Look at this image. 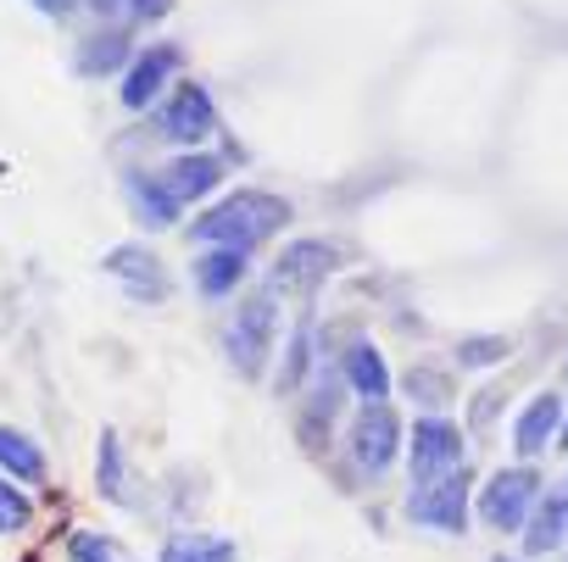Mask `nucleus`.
<instances>
[{
    "label": "nucleus",
    "mask_w": 568,
    "mask_h": 562,
    "mask_svg": "<svg viewBox=\"0 0 568 562\" xmlns=\"http://www.w3.org/2000/svg\"><path fill=\"white\" fill-rule=\"evenodd\" d=\"M284 223H291V206H284L278 195H267V190H240V195H229L223 206H212V212L195 217V239L229 245V251H251V245H262L267 234H278Z\"/></svg>",
    "instance_id": "obj_1"
},
{
    "label": "nucleus",
    "mask_w": 568,
    "mask_h": 562,
    "mask_svg": "<svg viewBox=\"0 0 568 562\" xmlns=\"http://www.w3.org/2000/svg\"><path fill=\"white\" fill-rule=\"evenodd\" d=\"M407 457H413V484H435V479L468 473L463 429H457V423H446V418H418Z\"/></svg>",
    "instance_id": "obj_2"
},
{
    "label": "nucleus",
    "mask_w": 568,
    "mask_h": 562,
    "mask_svg": "<svg viewBox=\"0 0 568 562\" xmlns=\"http://www.w3.org/2000/svg\"><path fill=\"white\" fill-rule=\"evenodd\" d=\"M535 501H540V473L535 468H501L479 495V518L490 529H518V523H529Z\"/></svg>",
    "instance_id": "obj_3"
},
{
    "label": "nucleus",
    "mask_w": 568,
    "mask_h": 562,
    "mask_svg": "<svg viewBox=\"0 0 568 562\" xmlns=\"http://www.w3.org/2000/svg\"><path fill=\"white\" fill-rule=\"evenodd\" d=\"M267 346H273V290L251 296L229 324V357L240 362V374H262Z\"/></svg>",
    "instance_id": "obj_4"
},
{
    "label": "nucleus",
    "mask_w": 568,
    "mask_h": 562,
    "mask_svg": "<svg viewBox=\"0 0 568 562\" xmlns=\"http://www.w3.org/2000/svg\"><path fill=\"white\" fill-rule=\"evenodd\" d=\"M407 512L440 534H463L468 529V473H452V479H435V484H413V501Z\"/></svg>",
    "instance_id": "obj_5"
},
{
    "label": "nucleus",
    "mask_w": 568,
    "mask_h": 562,
    "mask_svg": "<svg viewBox=\"0 0 568 562\" xmlns=\"http://www.w3.org/2000/svg\"><path fill=\"white\" fill-rule=\"evenodd\" d=\"M212 129H217V106L201 84H184L162 112V140H173V145H201Z\"/></svg>",
    "instance_id": "obj_6"
},
{
    "label": "nucleus",
    "mask_w": 568,
    "mask_h": 562,
    "mask_svg": "<svg viewBox=\"0 0 568 562\" xmlns=\"http://www.w3.org/2000/svg\"><path fill=\"white\" fill-rule=\"evenodd\" d=\"M396 446H402V429H396V412L379 401V407H363L357 429H352V457L368 468V473H385L396 462Z\"/></svg>",
    "instance_id": "obj_7"
},
{
    "label": "nucleus",
    "mask_w": 568,
    "mask_h": 562,
    "mask_svg": "<svg viewBox=\"0 0 568 562\" xmlns=\"http://www.w3.org/2000/svg\"><path fill=\"white\" fill-rule=\"evenodd\" d=\"M335 262H341V251L324 245V239H296V245H284V256L273 262V290H307V285H318V278H324Z\"/></svg>",
    "instance_id": "obj_8"
},
{
    "label": "nucleus",
    "mask_w": 568,
    "mask_h": 562,
    "mask_svg": "<svg viewBox=\"0 0 568 562\" xmlns=\"http://www.w3.org/2000/svg\"><path fill=\"white\" fill-rule=\"evenodd\" d=\"M173 68H179V51H173V45H151V51L123 73V90H118V95H123V106H129V112H145V106L162 95V84H168V73H173Z\"/></svg>",
    "instance_id": "obj_9"
},
{
    "label": "nucleus",
    "mask_w": 568,
    "mask_h": 562,
    "mask_svg": "<svg viewBox=\"0 0 568 562\" xmlns=\"http://www.w3.org/2000/svg\"><path fill=\"white\" fill-rule=\"evenodd\" d=\"M557 429H562V396L540 390V396L518 412V423H513V446H518L524 457H540V451L557 440Z\"/></svg>",
    "instance_id": "obj_10"
},
{
    "label": "nucleus",
    "mask_w": 568,
    "mask_h": 562,
    "mask_svg": "<svg viewBox=\"0 0 568 562\" xmlns=\"http://www.w3.org/2000/svg\"><path fill=\"white\" fill-rule=\"evenodd\" d=\"M562 540H568V484H557L551 495L535 501V512H529V523H524V551H529V556H546V551H557Z\"/></svg>",
    "instance_id": "obj_11"
},
{
    "label": "nucleus",
    "mask_w": 568,
    "mask_h": 562,
    "mask_svg": "<svg viewBox=\"0 0 568 562\" xmlns=\"http://www.w3.org/2000/svg\"><path fill=\"white\" fill-rule=\"evenodd\" d=\"M223 184V162L217 156H179L173 167H162V190L184 206V201H201Z\"/></svg>",
    "instance_id": "obj_12"
},
{
    "label": "nucleus",
    "mask_w": 568,
    "mask_h": 562,
    "mask_svg": "<svg viewBox=\"0 0 568 562\" xmlns=\"http://www.w3.org/2000/svg\"><path fill=\"white\" fill-rule=\"evenodd\" d=\"M346 379H352V390H357L368 407H379V401L390 396V368H385V357H379L368 340H357V346L346 351Z\"/></svg>",
    "instance_id": "obj_13"
},
{
    "label": "nucleus",
    "mask_w": 568,
    "mask_h": 562,
    "mask_svg": "<svg viewBox=\"0 0 568 562\" xmlns=\"http://www.w3.org/2000/svg\"><path fill=\"white\" fill-rule=\"evenodd\" d=\"M106 273H118V278H129V285L145 296H162L168 285H162V262L151 256V251H140V245H118V251H106Z\"/></svg>",
    "instance_id": "obj_14"
},
{
    "label": "nucleus",
    "mask_w": 568,
    "mask_h": 562,
    "mask_svg": "<svg viewBox=\"0 0 568 562\" xmlns=\"http://www.w3.org/2000/svg\"><path fill=\"white\" fill-rule=\"evenodd\" d=\"M245 278V251H229V245H212L201 262H195V285L206 296H229L234 285Z\"/></svg>",
    "instance_id": "obj_15"
},
{
    "label": "nucleus",
    "mask_w": 568,
    "mask_h": 562,
    "mask_svg": "<svg viewBox=\"0 0 568 562\" xmlns=\"http://www.w3.org/2000/svg\"><path fill=\"white\" fill-rule=\"evenodd\" d=\"M0 468H7L12 479H23V484H40V479H45L40 446H34L29 435H18V429H0Z\"/></svg>",
    "instance_id": "obj_16"
},
{
    "label": "nucleus",
    "mask_w": 568,
    "mask_h": 562,
    "mask_svg": "<svg viewBox=\"0 0 568 562\" xmlns=\"http://www.w3.org/2000/svg\"><path fill=\"white\" fill-rule=\"evenodd\" d=\"M240 551H234V540H223V534H173L168 545H162V562H234Z\"/></svg>",
    "instance_id": "obj_17"
},
{
    "label": "nucleus",
    "mask_w": 568,
    "mask_h": 562,
    "mask_svg": "<svg viewBox=\"0 0 568 562\" xmlns=\"http://www.w3.org/2000/svg\"><path fill=\"white\" fill-rule=\"evenodd\" d=\"M129 201H134V212H140L151 228H168V223L179 217V201L162 190V178H145V173H134V178H129Z\"/></svg>",
    "instance_id": "obj_18"
},
{
    "label": "nucleus",
    "mask_w": 568,
    "mask_h": 562,
    "mask_svg": "<svg viewBox=\"0 0 568 562\" xmlns=\"http://www.w3.org/2000/svg\"><path fill=\"white\" fill-rule=\"evenodd\" d=\"M23 523H29V495L0 479V534H18Z\"/></svg>",
    "instance_id": "obj_19"
},
{
    "label": "nucleus",
    "mask_w": 568,
    "mask_h": 562,
    "mask_svg": "<svg viewBox=\"0 0 568 562\" xmlns=\"http://www.w3.org/2000/svg\"><path fill=\"white\" fill-rule=\"evenodd\" d=\"M95 51L84 57V73H112V68H123V57H129V45H123V34H106V40H90Z\"/></svg>",
    "instance_id": "obj_20"
},
{
    "label": "nucleus",
    "mask_w": 568,
    "mask_h": 562,
    "mask_svg": "<svg viewBox=\"0 0 568 562\" xmlns=\"http://www.w3.org/2000/svg\"><path fill=\"white\" fill-rule=\"evenodd\" d=\"M101 495L123 501V462H118V440L101 435Z\"/></svg>",
    "instance_id": "obj_21"
},
{
    "label": "nucleus",
    "mask_w": 568,
    "mask_h": 562,
    "mask_svg": "<svg viewBox=\"0 0 568 562\" xmlns=\"http://www.w3.org/2000/svg\"><path fill=\"white\" fill-rule=\"evenodd\" d=\"M457 357H463V368H490V362H501L507 357V340H463L457 346Z\"/></svg>",
    "instance_id": "obj_22"
},
{
    "label": "nucleus",
    "mask_w": 568,
    "mask_h": 562,
    "mask_svg": "<svg viewBox=\"0 0 568 562\" xmlns=\"http://www.w3.org/2000/svg\"><path fill=\"white\" fill-rule=\"evenodd\" d=\"M68 551H73V562H118V551L106 545V534H90V529H79Z\"/></svg>",
    "instance_id": "obj_23"
},
{
    "label": "nucleus",
    "mask_w": 568,
    "mask_h": 562,
    "mask_svg": "<svg viewBox=\"0 0 568 562\" xmlns=\"http://www.w3.org/2000/svg\"><path fill=\"white\" fill-rule=\"evenodd\" d=\"M407 390H413V396H429V407H440V401H446V379H435V374H424V368H413Z\"/></svg>",
    "instance_id": "obj_24"
},
{
    "label": "nucleus",
    "mask_w": 568,
    "mask_h": 562,
    "mask_svg": "<svg viewBox=\"0 0 568 562\" xmlns=\"http://www.w3.org/2000/svg\"><path fill=\"white\" fill-rule=\"evenodd\" d=\"M156 12H168V0H134V18H156Z\"/></svg>",
    "instance_id": "obj_25"
},
{
    "label": "nucleus",
    "mask_w": 568,
    "mask_h": 562,
    "mask_svg": "<svg viewBox=\"0 0 568 562\" xmlns=\"http://www.w3.org/2000/svg\"><path fill=\"white\" fill-rule=\"evenodd\" d=\"M34 7H40L45 18H62V12H68V0H34Z\"/></svg>",
    "instance_id": "obj_26"
},
{
    "label": "nucleus",
    "mask_w": 568,
    "mask_h": 562,
    "mask_svg": "<svg viewBox=\"0 0 568 562\" xmlns=\"http://www.w3.org/2000/svg\"><path fill=\"white\" fill-rule=\"evenodd\" d=\"M557 451H568V412H562V429H557Z\"/></svg>",
    "instance_id": "obj_27"
},
{
    "label": "nucleus",
    "mask_w": 568,
    "mask_h": 562,
    "mask_svg": "<svg viewBox=\"0 0 568 562\" xmlns=\"http://www.w3.org/2000/svg\"><path fill=\"white\" fill-rule=\"evenodd\" d=\"M496 562H507V556H496Z\"/></svg>",
    "instance_id": "obj_28"
}]
</instances>
